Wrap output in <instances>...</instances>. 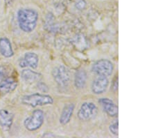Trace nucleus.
I'll list each match as a JSON object with an SVG mask.
<instances>
[{"instance_id":"f257e3e1","label":"nucleus","mask_w":156,"mask_h":138,"mask_svg":"<svg viewBox=\"0 0 156 138\" xmlns=\"http://www.w3.org/2000/svg\"><path fill=\"white\" fill-rule=\"evenodd\" d=\"M38 21V13L32 9H22L17 12L19 27L27 33L32 32L36 29Z\"/></svg>"},{"instance_id":"f03ea898","label":"nucleus","mask_w":156,"mask_h":138,"mask_svg":"<svg viewBox=\"0 0 156 138\" xmlns=\"http://www.w3.org/2000/svg\"><path fill=\"white\" fill-rule=\"evenodd\" d=\"M21 101L22 104L31 107H36L37 106L52 105L54 103L53 98L48 94H41L38 93L27 95L22 98Z\"/></svg>"},{"instance_id":"7ed1b4c3","label":"nucleus","mask_w":156,"mask_h":138,"mask_svg":"<svg viewBox=\"0 0 156 138\" xmlns=\"http://www.w3.org/2000/svg\"><path fill=\"white\" fill-rule=\"evenodd\" d=\"M44 114L41 110H35L31 116L27 118L24 121L25 129L29 131H35L39 129L44 123Z\"/></svg>"},{"instance_id":"20e7f679","label":"nucleus","mask_w":156,"mask_h":138,"mask_svg":"<svg viewBox=\"0 0 156 138\" xmlns=\"http://www.w3.org/2000/svg\"><path fill=\"white\" fill-rule=\"evenodd\" d=\"M52 75L58 86L62 88L68 86L71 80L69 69L65 66H58L55 68L52 71Z\"/></svg>"},{"instance_id":"39448f33","label":"nucleus","mask_w":156,"mask_h":138,"mask_svg":"<svg viewBox=\"0 0 156 138\" xmlns=\"http://www.w3.org/2000/svg\"><path fill=\"white\" fill-rule=\"evenodd\" d=\"M114 66L112 63L108 59H101L97 61L92 65V72L98 76H110L112 74Z\"/></svg>"},{"instance_id":"423d86ee","label":"nucleus","mask_w":156,"mask_h":138,"mask_svg":"<svg viewBox=\"0 0 156 138\" xmlns=\"http://www.w3.org/2000/svg\"><path fill=\"white\" fill-rule=\"evenodd\" d=\"M98 108L92 102H85L81 105L78 112V117L80 121H87L97 116Z\"/></svg>"},{"instance_id":"0eeeda50","label":"nucleus","mask_w":156,"mask_h":138,"mask_svg":"<svg viewBox=\"0 0 156 138\" xmlns=\"http://www.w3.org/2000/svg\"><path fill=\"white\" fill-rule=\"evenodd\" d=\"M109 85L108 77L98 76L92 84V91L94 94L99 95L104 93Z\"/></svg>"},{"instance_id":"6e6552de","label":"nucleus","mask_w":156,"mask_h":138,"mask_svg":"<svg viewBox=\"0 0 156 138\" xmlns=\"http://www.w3.org/2000/svg\"><path fill=\"white\" fill-rule=\"evenodd\" d=\"M38 56L34 52H27L24 54L23 58L20 60L19 65L21 68L30 67L33 69H36L38 66Z\"/></svg>"},{"instance_id":"1a4fd4ad","label":"nucleus","mask_w":156,"mask_h":138,"mask_svg":"<svg viewBox=\"0 0 156 138\" xmlns=\"http://www.w3.org/2000/svg\"><path fill=\"white\" fill-rule=\"evenodd\" d=\"M99 103L101 105L104 111L110 117H115L118 115L119 108L117 105L108 98H101L99 100Z\"/></svg>"},{"instance_id":"9d476101","label":"nucleus","mask_w":156,"mask_h":138,"mask_svg":"<svg viewBox=\"0 0 156 138\" xmlns=\"http://www.w3.org/2000/svg\"><path fill=\"white\" fill-rule=\"evenodd\" d=\"M14 114L6 110H0V126L4 131H9L13 123Z\"/></svg>"},{"instance_id":"9b49d317","label":"nucleus","mask_w":156,"mask_h":138,"mask_svg":"<svg viewBox=\"0 0 156 138\" xmlns=\"http://www.w3.org/2000/svg\"><path fill=\"white\" fill-rule=\"evenodd\" d=\"M17 84L18 82L13 77H6L0 82V94L4 95L13 91Z\"/></svg>"},{"instance_id":"f8f14e48","label":"nucleus","mask_w":156,"mask_h":138,"mask_svg":"<svg viewBox=\"0 0 156 138\" xmlns=\"http://www.w3.org/2000/svg\"><path fill=\"white\" fill-rule=\"evenodd\" d=\"M0 53L6 58H10L13 56V50L8 38L2 37L0 39Z\"/></svg>"},{"instance_id":"ddd939ff","label":"nucleus","mask_w":156,"mask_h":138,"mask_svg":"<svg viewBox=\"0 0 156 138\" xmlns=\"http://www.w3.org/2000/svg\"><path fill=\"white\" fill-rule=\"evenodd\" d=\"M74 108L75 105L73 103H68L65 105L60 117L59 121L60 124L65 125L68 124L71 120Z\"/></svg>"},{"instance_id":"4468645a","label":"nucleus","mask_w":156,"mask_h":138,"mask_svg":"<svg viewBox=\"0 0 156 138\" xmlns=\"http://www.w3.org/2000/svg\"><path fill=\"white\" fill-rule=\"evenodd\" d=\"M21 77L24 82L31 84L35 82L39 81L41 78L42 75L31 69H25L22 71Z\"/></svg>"},{"instance_id":"2eb2a0df","label":"nucleus","mask_w":156,"mask_h":138,"mask_svg":"<svg viewBox=\"0 0 156 138\" xmlns=\"http://www.w3.org/2000/svg\"><path fill=\"white\" fill-rule=\"evenodd\" d=\"M87 73L84 70L78 71L74 77V85L76 89H83L85 87L87 81Z\"/></svg>"},{"instance_id":"dca6fc26","label":"nucleus","mask_w":156,"mask_h":138,"mask_svg":"<svg viewBox=\"0 0 156 138\" xmlns=\"http://www.w3.org/2000/svg\"><path fill=\"white\" fill-rule=\"evenodd\" d=\"M109 130L112 135H119V122H118V120L115 121V122H113L112 124L110 125Z\"/></svg>"},{"instance_id":"f3484780","label":"nucleus","mask_w":156,"mask_h":138,"mask_svg":"<svg viewBox=\"0 0 156 138\" xmlns=\"http://www.w3.org/2000/svg\"><path fill=\"white\" fill-rule=\"evenodd\" d=\"M7 74H8V71H7L6 68L4 66H0V82L6 78Z\"/></svg>"},{"instance_id":"a211bd4d","label":"nucleus","mask_w":156,"mask_h":138,"mask_svg":"<svg viewBox=\"0 0 156 138\" xmlns=\"http://www.w3.org/2000/svg\"><path fill=\"white\" fill-rule=\"evenodd\" d=\"M75 6L79 10H83L86 6V2L85 0H79L75 4Z\"/></svg>"},{"instance_id":"6ab92c4d","label":"nucleus","mask_w":156,"mask_h":138,"mask_svg":"<svg viewBox=\"0 0 156 138\" xmlns=\"http://www.w3.org/2000/svg\"><path fill=\"white\" fill-rule=\"evenodd\" d=\"M112 89L114 91H116L118 89V77L115 78V81L113 82V84H112Z\"/></svg>"},{"instance_id":"aec40b11","label":"nucleus","mask_w":156,"mask_h":138,"mask_svg":"<svg viewBox=\"0 0 156 138\" xmlns=\"http://www.w3.org/2000/svg\"><path fill=\"white\" fill-rule=\"evenodd\" d=\"M42 137H56V135H55L54 134L51 133V132H46V133L43 134Z\"/></svg>"}]
</instances>
